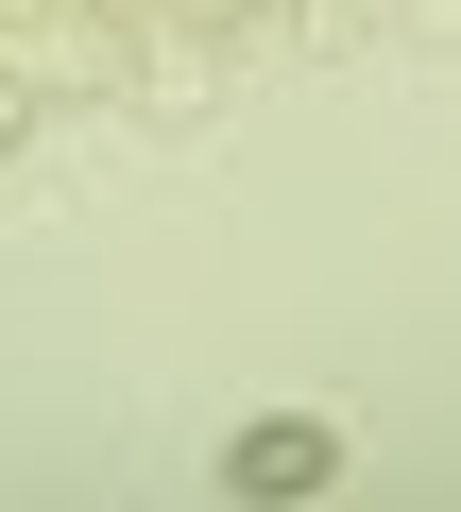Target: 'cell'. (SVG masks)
I'll use <instances>...</instances> for the list:
<instances>
[{"label":"cell","instance_id":"obj_1","mask_svg":"<svg viewBox=\"0 0 461 512\" xmlns=\"http://www.w3.org/2000/svg\"><path fill=\"white\" fill-rule=\"evenodd\" d=\"M325 427H240V444H222V478H240V495H325Z\"/></svg>","mask_w":461,"mask_h":512}]
</instances>
